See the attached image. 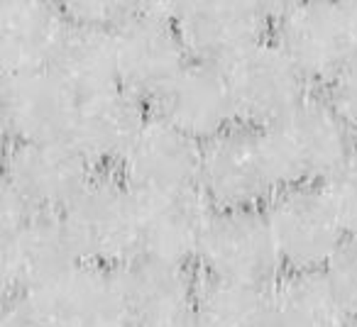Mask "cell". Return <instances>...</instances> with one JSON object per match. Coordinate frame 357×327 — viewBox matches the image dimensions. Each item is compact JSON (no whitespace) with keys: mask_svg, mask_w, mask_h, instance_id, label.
Returning <instances> with one entry per match:
<instances>
[{"mask_svg":"<svg viewBox=\"0 0 357 327\" xmlns=\"http://www.w3.org/2000/svg\"><path fill=\"white\" fill-rule=\"evenodd\" d=\"M262 210L287 271H326L347 239L321 186L284 189Z\"/></svg>","mask_w":357,"mask_h":327,"instance_id":"cell-7","label":"cell"},{"mask_svg":"<svg viewBox=\"0 0 357 327\" xmlns=\"http://www.w3.org/2000/svg\"><path fill=\"white\" fill-rule=\"evenodd\" d=\"M76 98L118 88V54L113 30H96L71 22V30L52 66Z\"/></svg>","mask_w":357,"mask_h":327,"instance_id":"cell-21","label":"cell"},{"mask_svg":"<svg viewBox=\"0 0 357 327\" xmlns=\"http://www.w3.org/2000/svg\"><path fill=\"white\" fill-rule=\"evenodd\" d=\"M61 218L84 264L123 269L142 257L139 200L135 191L110 171H98Z\"/></svg>","mask_w":357,"mask_h":327,"instance_id":"cell-2","label":"cell"},{"mask_svg":"<svg viewBox=\"0 0 357 327\" xmlns=\"http://www.w3.org/2000/svg\"><path fill=\"white\" fill-rule=\"evenodd\" d=\"M326 100L357 134V59L328 83Z\"/></svg>","mask_w":357,"mask_h":327,"instance_id":"cell-26","label":"cell"},{"mask_svg":"<svg viewBox=\"0 0 357 327\" xmlns=\"http://www.w3.org/2000/svg\"><path fill=\"white\" fill-rule=\"evenodd\" d=\"M0 264L8 298H40L81 259L61 215L32 213L3 230Z\"/></svg>","mask_w":357,"mask_h":327,"instance_id":"cell-10","label":"cell"},{"mask_svg":"<svg viewBox=\"0 0 357 327\" xmlns=\"http://www.w3.org/2000/svg\"><path fill=\"white\" fill-rule=\"evenodd\" d=\"M347 237H357V149L321 186Z\"/></svg>","mask_w":357,"mask_h":327,"instance_id":"cell-23","label":"cell"},{"mask_svg":"<svg viewBox=\"0 0 357 327\" xmlns=\"http://www.w3.org/2000/svg\"><path fill=\"white\" fill-rule=\"evenodd\" d=\"M347 327H357V315L350 317V322H347Z\"/></svg>","mask_w":357,"mask_h":327,"instance_id":"cell-30","label":"cell"},{"mask_svg":"<svg viewBox=\"0 0 357 327\" xmlns=\"http://www.w3.org/2000/svg\"><path fill=\"white\" fill-rule=\"evenodd\" d=\"M279 3L196 0L172 3V15L191 61L225 66L269 37Z\"/></svg>","mask_w":357,"mask_h":327,"instance_id":"cell-9","label":"cell"},{"mask_svg":"<svg viewBox=\"0 0 357 327\" xmlns=\"http://www.w3.org/2000/svg\"><path fill=\"white\" fill-rule=\"evenodd\" d=\"M326 276L331 278L337 298L347 308L352 317L357 315V237H347L326 266Z\"/></svg>","mask_w":357,"mask_h":327,"instance_id":"cell-24","label":"cell"},{"mask_svg":"<svg viewBox=\"0 0 357 327\" xmlns=\"http://www.w3.org/2000/svg\"><path fill=\"white\" fill-rule=\"evenodd\" d=\"M191 317L196 327H269V298L264 288L201 278Z\"/></svg>","mask_w":357,"mask_h":327,"instance_id":"cell-22","label":"cell"},{"mask_svg":"<svg viewBox=\"0 0 357 327\" xmlns=\"http://www.w3.org/2000/svg\"><path fill=\"white\" fill-rule=\"evenodd\" d=\"M220 69L225 71L238 125L243 127H272L308 98L311 81L269 37Z\"/></svg>","mask_w":357,"mask_h":327,"instance_id":"cell-6","label":"cell"},{"mask_svg":"<svg viewBox=\"0 0 357 327\" xmlns=\"http://www.w3.org/2000/svg\"><path fill=\"white\" fill-rule=\"evenodd\" d=\"M149 327H196V322H194V317H184V320L162 322V325H149Z\"/></svg>","mask_w":357,"mask_h":327,"instance_id":"cell-28","label":"cell"},{"mask_svg":"<svg viewBox=\"0 0 357 327\" xmlns=\"http://www.w3.org/2000/svg\"><path fill=\"white\" fill-rule=\"evenodd\" d=\"M3 125L10 144L66 142L79 98L52 69L3 74Z\"/></svg>","mask_w":357,"mask_h":327,"instance_id":"cell-13","label":"cell"},{"mask_svg":"<svg viewBox=\"0 0 357 327\" xmlns=\"http://www.w3.org/2000/svg\"><path fill=\"white\" fill-rule=\"evenodd\" d=\"M350 6V15H352V22H355V32H357V3H347Z\"/></svg>","mask_w":357,"mask_h":327,"instance_id":"cell-29","label":"cell"},{"mask_svg":"<svg viewBox=\"0 0 357 327\" xmlns=\"http://www.w3.org/2000/svg\"><path fill=\"white\" fill-rule=\"evenodd\" d=\"M0 327H59L45 305L35 298H8Z\"/></svg>","mask_w":357,"mask_h":327,"instance_id":"cell-27","label":"cell"},{"mask_svg":"<svg viewBox=\"0 0 357 327\" xmlns=\"http://www.w3.org/2000/svg\"><path fill=\"white\" fill-rule=\"evenodd\" d=\"M201 154L204 144L159 115H149L120 161L118 176L137 196L199 189Z\"/></svg>","mask_w":357,"mask_h":327,"instance_id":"cell-12","label":"cell"},{"mask_svg":"<svg viewBox=\"0 0 357 327\" xmlns=\"http://www.w3.org/2000/svg\"><path fill=\"white\" fill-rule=\"evenodd\" d=\"M147 120L149 113L142 100L118 86L79 98L66 142L93 169H110L120 166Z\"/></svg>","mask_w":357,"mask_h":327,"instance_id":"cell-15","label":"cell"},{"mask_svg":"<svg viewBox=\"0 0 357 327\" xmlns=\"http://www.w3.org/2000/svg\"><path fill=\"white\" fill-rule=\"evenodd\" d=\"M35 301L59 327H135L118 269L81 262Z\"/></svg>","mask_w":357,"mask_h":327,"instance_id":"cell-17","label":"cell"},{"mask_svg":"<svg viewBox=\"0 0 357 327\" xmlns=\"http://www.w3.org/2000/svg\"><path fill=\"white\" fill-rule=\"evenodd\" d=\"M118 276L135 327L184 320L194 312L199 283L189 266L137 257L118 269Z\"/></svg>","mask_w":357,"mask_h":327,"instance_id":"cell-19","label":"cell"},{"mask_svg":"<svg viewBox=\"0 0 357 327\" xmlns=\"http://www.w3.org/2000/svg\"><path fill=\"white\" fill-rule=\"evenodd\" d=\"M137 196V193H135ZM142 257L189 266L199 257L215 208L199 189L137 196Z\"/></svg>","mask_w":357,"mask_h":327,"instance_id":"cell-14","label":"cell"},{"mask_svg":"<svg viewBox=\"0 0 357 327\" xmlns=\"http://www.w3.org/2000/svg\"><path fill=\"white\" fill-rule=\"evenodd\" d=\"M272 30L274 42L308 81L331 83L357 59V32L347 3H284Z\"/></svg>","mask_w":357,"mask_h":327,"instance_id":"cell-5","label":"cell"},{"mask_svg":"<svg viewBox=\"0 0 357 327\" xmlns=\"http://www.w3.org/2000/svg\"><path fill=\"white\" fill-rule=\"evenodd\" d=\"M135 3H115V0H81L66 3L64 13L74 25L96 27V30H115L132 13Z\"/></svg>","mask_w":357,"mask_h":327,"instance_id":"cell-25","label":"cell"},{"mask_svg":"<svg viewBox=\"0 0 357 327\" xmlns=\"http://www.w3.org/2000/svg\"><path fill=\"white\" fill-rule=\"evenodd\" d=\"M98 171L69 142L10 144L3 189L32 213L61 215L96 179Z\"/></svg>","mask_w":357,"mask_h":327,"instance_id":"cell-11","label":"cell"},{"mask_svg":"<svg viewBox=\"0 0 357 327\" xmlns=\"http://www.w3.org/2000/svg\"><path fill=\"white\" fill-rule=\"evenodd\" d=\"M71 30L64 6L45 0H10L0 6L3 74L52 69Z\"/></svg>","mask_w":357,"mask_h":327,"instance_id":"cell-18","label":"cell"},{"mask_svg":"<svg viewBox=\"0 0 357 327\" xmlns=\"http://www.w3.org/2000/svg\"><path fill=\"white\" fill-rule=\"evenodd\" d=\"M196 262L204 269V278L264 291L282 276V262L262 208L215 210Z\"/></svg>","mask_w":357,"mask_h":327,"instance_id":"cell-8","label":"cell"},{"mask_svg":"<svg viewBox=\"0 0 357 327\" xmlns=\"http://www.w3.org/2000/svg\"><path fill=\"white\" fill-rule=\"evenodd\" d=\"M113 37L120 88L142 103H157L191 61L174 22L172 3H135Z\"/></svg>","mask_w":357,"mask_h":327,"instance_id":"cell-3","label":"cell"},{"mask_svg":"<svg viewBox=\"0 0 357 327\" xmlns=\"http://www.w3.org/2000/svg\"><path fill=\"white\" fill-rule=\"evenodd\" d=\"M267 298L269 327H347L352 317L326 271H287Z\"/></svg>","mask_w":357,"mask_h":327,"instance_id":"cell-20","label":"cell"},{"mask_svg":"<svg viewBox=\"0 0 357 327\" xmlns=\"http://www.w3.org/2000/svg\"><path fill=\"white\" fill-rule=\"evenodd\" d=\"M199 191L215 210H252L282 191L262 129L238 127L204 144Z\"/></svg>","mask_w":357,"mask_h":327,"instance_id":"cell-4","label":"cell"},{"mask_svg":"<svg viewBox=\"0 0 357 327\" xmlns=\"http://www.w3.org/2000/svg\"><path fill=\"white\" fill-rule=\"evenodd\" d=\"M262 134L282 191L323 186L357 149V134L345 120L326 98L313 95Z\"/></svg>","mask_w":357,"mask_h":327,"instance_id":"cell-1","label":"cell"},{"mask_svg":"<svg viewBox=\"0 0 357 327\" xmlns=\"http://www.w3.org/2000/svg\"><path fill=\"white\" fill-rule=\"evenodd\" d=\"M157 115L201 144H208L211 139L238 127L225 71L201 61H189L169 86L167 93L157 100Z\"/></svg>","mask_w":357,"mask_h":327,"instance_id":"cell-16","label":"cell"}]
</instances>
